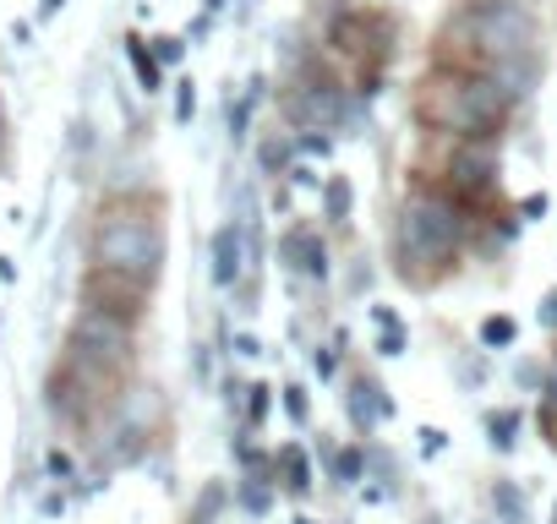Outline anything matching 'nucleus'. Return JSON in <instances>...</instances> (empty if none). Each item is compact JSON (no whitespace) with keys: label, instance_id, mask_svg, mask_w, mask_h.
I'll list each match as a JSON object with an SVG mask.
<instances>
[{"label":"nucleus","instance_id":"f257e3e1","mask_svg":"<svg viewBox=\"0 0 557 524\" xmlns=\"http://www.w3.org/2000/svg\"><path fill=\"white\" fill-rule=\"evenodd\" d=\"M475 229L481 219L443 180H416L394 208V274L416 290L443 285L459 269Z\"/></svg>","mask_w":557,"mask_h":524},{"label":"nucleus","instance_id":"f03ea898","mask_svg":"<svg viewBox=\"0 0 557 524\" xmlns=\"http://www.w3.org/2000/svg\"><path fill=\"white\" fill-rule=\"evenodd\" d=\"M410 110H416V126L443 142H497L513 121V99L497 88L492 72H470L448 61H432L421 72Z\"/></svg>","mask_w":557,"mask_h":524},{"label":"nucleus","instance_id":"7ed1b4c3","mask_svg":"<svg viewBox=\"0 0 557 524\" xmlns=\"http://www.w3.org/2000/svg\"><path fill=\"white\" fill-rule=\"evenodd\" d=\"M541 55V17L530 0H465L437 34V61L492 72L497 61Z\"/></svg>","mask_w":557,"mask_h":524},{"label":"nucleus","instance_id":"20e7f679","mask_svg":"<svg viewBox=\"0 0 557 524\" xmlns=\"http://www.w3.org/2000/svg\"><path fill=\"white\" fill-rule=\"evenodd\" d=\"M164 213L159 197H110L88 224V269L126 274L137 285H159L164 274Z\"/></svg>","mask_w":557,"mask_h":524},{"label":"nucleus","instance_id":"39448f33","mask_svg":"<svg viewBox=\"0 0 557 524\" xmlns=\"http://www.w3.org/2000/svg\"><path fill=\"white\" fill-rule=\"evenodd\" d=\"M278 115L290 132H323L339 137L361 121V93L350 88V77L334 66L329 50H301L290 61V77L278 88Z\"/></svg>","mask_w":557,"mask_h":524},{"label":"nucleus","instance_id":"423d86ee","mask_svg":"<svg viewBox=\"0 0 557 524\" xmlns=\"http://www.w3.org/2000/svg\"><path fill=\"white\" fill-rule=\"evenodd\" d=\"M394 17L388 12H367L356 0H334L323 17V50L356 72H388L394 61Z\"/></svg>","mask_w":557,"mask_h":524},{"label":"nucleus","instance_id":"0eeeda50","mask_svg":"<svg viewBox=\"0 0 557 524\" xmlns=\"http://www.w3.org/2000/svg\"><path fill=\"white\" fill-rule=\"evenodd\" d=\"M443 186H448L475 219H486V213L497 208V191H503L497 142H454L448 170H443Z\"/></svg>","mask_w":557,"mask_h":524},{"label":"nucleus","instance_id":"6e6552de","mask_svg":"<svg viewBox=\"0 0 557 524\" xmlns=\"http://www.w3.org/2000/svg\"><path fill=\"white\" fill-rule=\"evenodd\" d=\"M278 262H285L290 279H307V285H329V274H334V251H329L323 229H312V224H290L278 235Z\"/></svg>","mask_w":557,"mask_h":524},{"label":"nucleus","instance_id":"1a4fd4ad","mask_svg":"<svg viewBox=\"0 0 557 524\" xmlns=\"http://www.w3.org/2000/svg\"><path fill=\"white\" fill-rule=\"evenodd\" d=\"M148 301H153V285H137L126 274H99V269L83 274V307H104V312H115L126 323H143Z\"/></svg>","mask_w":557,"mask_h":524},{"label":"nucleus","instance_id":"9d476101","mask_svg":"<svg viewBox=\"0 0 557 524\" xmlns=\"http://www.w3.org/2000/svg\"><path fill=\"white\" fill-rule=\"evenodd\" d=\"M339 404H345V415H350V426H356V437H372L383 421H394L399 415V404L388 399V388L372 377V372H345V388H339Z\"/></svg>","mask_w":557,"mask_h":524},{"label":"nucleus","instance_id":"9b49d317","mask_svg":"<svg viewBox=\"0 0 557 524\" xmlns=\"http://www.w3.org/2000/svg\"><path fill=\"white\" fill-rule=\"evenodd\" d=\"M251 274V251H246V229L240 219H224L208 240V285L213 290H235Z\"/></svg>","mask_w":557,"mask_h":524},{"label":"nucleus","instance_id":"f8f14e48","mask_svg":"<svg viewBox=\"0 0 557 524\" xmlns=\"http://www.w3.org/2000/svg\"><path fill=\"white\" fill-rule=\"evenodd\" d=\"M296 159H301V153H296V132H262V137H257V153H251L257 180H285Z\"/></svg>","mask_w":557,"mask_h":524},{"label":"nucleus","instance_id":"ddd939ff","mask_svg":"<svg viewBox=\"0 0 557 524\" xmlns=\"http://www.w3.org/2000/svg\"><path fill=\"white\" fill-rule=\"evenodd\" d=\"M273 486L278 491H290V497H312V459H307V448L301 442H285L273 453Z\"/></svg>","mask_w":557,"mask_h":524},{"label":"nucleus","instance_id":"4468645a","mask_svg":"<svg viewBox=\"0 0 557 524\" xmlns=\"http://www.w3.org/2000/svg\"><path fill=\"white\" fill-rule=\"evenodd\" d=\"M492 77H497V88L513 99V104H524L535 88H541V55H519V61H497L492 66Z\"/></svg>","mask_w":557,"mask_h":524},{"label":"nucleus","instance_id":"2eb2a0df","mask_svg":"<svg viewBox=\"0 0 557 524\" xmlns=\"http://www.w3.org/2000/svg\"><path fill=\"white\" fill-rule=\"evenodd\" d=\"M262 104H268V77H251V83H246V93L230 104V142H235V148L251 137V121H257V110H262Z\"/></svg>","mask_w":557,"mask_h":524},{"label":"nucleus","instance_id":"dca6fc26","mask_svg":"<svg viewBox=\"0 0 557 524\" xmlns=\"http://www.w3.org/2000/svg\"><path fill=\"white\" fill-rule=\"evenodd\" d=\"M372 323H377V345H372V355L399 361V355L410 350V328H405V317H399L394 307H372Z\"/></svg>","mask_w":557,"mask_h":524},{"label":"nucleus","instance_id":"f3484780","mask_svg":"<svg viewBox=\"0 0 557 524\" xmlns=\"http://www.w3.org/2000/svg\"><path fill=\"white\" fill-rule=\"evenodd\" d=\"M519 437H524V410L519 404L486 410V442H492V453H513Z\"/></svg>","mask_w":557,"mask_h":524},{"label":"nucleus","instance_id":"a211bd4d","mask_svg":"<svg viewBox=\"0 0 557 524\" xmlns=\"http://www.w3.org/2000/svg\"><path fill=\"white\" fill-rule=\"evenodd\" d=\"M367 470H372V453L361 442H345V448H329V475L345 486H367Z\"/></svg>","mask_w":557,"mask_h":524},{"label":"nucleus","instance_id":"6ab92c4d","mask_svg":"<svg viewBox=\"0 0 557 524\" xmlns=\"http://www.w3.org/2000/svg\"><path fill=\"white\" fill-rule=\"evenodd\" d=\"M318 197H323V224L345 229V224H350V213H356V186H350V175H329Z\"/></svg>","mask_w":557,"mask_h":524},{"label":"nucleus","instance_id":"aec40b11","mask_svg":"<svg viewBox=\"0 0 557 524\" xmlns=\"http://www.w3.org/2000/svg\"><path fill=\"white\" fill-rule=\"evenodd\" d=\"M126 61H132V72H137V88H143V93H159V88H164V66L153 61V50H148V39H143V34H126Z\"/></svg>","mask_w":557,"mask_h":524},{"label":"nucleus","instance_id":"412c9836","mask_svg":"<svg viewBox=\"0 0 557 524\" xmlns=\"http://www.w3.org/2000/svg\"><path fill=\"white\" fill-rule=\"evenodd\" d=\"M273 497H278V486H273V470H251V475L240 481V491H235V502H240L251 519H262V513L273 508Z\"/></svg>","mask_w":557,"mask_h":524},{"label":"nucleus","instance_id":"4be33fe9","mask_svg":"<svg viewBox=\"0 0 557 524\" xmlns=\"http://www.w3.org/2000/svg\"><path fill=\"white\" fill-rule=\"evenodd\" d=\"M492 513H497V524H530V502H524L519 481H492Z\"/></svg>","mask_w":557,"mask_h":524},{"label":"nucleus","instance_id":"5701e85b","mask_svg":"<svg viewBox=\"0 0 557 524\" xmlns=\"http://www.w3.org/2000/svg\"><path fill=\"white\" fill-rule=\"evenodd\" d=\"M475 345H481V350H513V345H519V317H508V312H492V317H481V328H475Z\"/></svg>","mask_w":557,"mask_h":524},{"label":"nucleus","instance_id":"b1692460","mask_svg":"<svg viewBox=\"0 0 557 524\" xmlns=\"http://www.w3.org/2000/svg\"><path fill=\"white\" fill-rule=\"evenodd\" d=\"M230 508V486L224 481H208L197 497H191V508H186V524H219V513Z\"/></svg>","mask_w":557,"mask_h":524},{"label":"nucleus","instance_id":"393cba45","mask_svg":"<svg viewBox=\"0 0 557 524\" xmlns=\"http://www.w3.org/2000/svg\"><path fill=\"white\" fill-rule=\"evenodd\" d=\"M273 404H278V388H268V383H246V394H240V415H246V426H262V421L273 415Z\"/></svg>","mask_w":557,"mask_h":524},{"label":"nucleus","instance_id":"a878e982","mask_svg":"<svg viewBox=\"0 0 557 524\" xmlns=\"http://www.w3.org/2000/svg\"><path fill=\"white\" fill-rule=\"evenodd\" d=\"M546 377H552V361L519 355V366H513V388H519V394H546Z\"/></svg>","mask_w":557,"mask_h":524},{"label":"nucleus","instance_id":"bb28decb","mask_svg":"<svg viewBox=\"0 0 557 524\" xmlns=\"http://www.w3.org/2000/svg\"><path fill=\"white\" fill-rule=\"evenodd\" d=\"M339 350H350V334H345V328H339L329 345H318V355H312V366H318V377H323V383H334V377H339Z\"/></svg>","mask_w":557,"mask_h":524},{"label":"nucleus","instance_id":"cd10ccee","mask_svg":"<svg viewBox=\"0 0 557 524\" xmlns=\"http://www.w3.org/2000/svg\"><path fill=\"white\" fill-rule=\"evenodd\" d=\"M541 432L557 448V345H552V377H546V394H541Z\"/></svg>","mask_w":557,"mask_h":524},{"label":"nucleus","instance_id":"c85d7f7f","mask_svg":"<svg viewBox=\"0 0 557 524\" xmlns=\"http://www.w3.org/2000/svg\"><path fill=\"white\" fill-rule=\"evenodd\" d=\"M278 410H285L296 426H307V421H312V394H307L301 383H285V388H278Z\"/></svg>","mask_w":557,"mask_h":524},{"label":"nucleus","instance_id":"c756f323","mask_svg":"<svg viewBox=\"0 0 557 524\" xmlns=\"http://www.w3.org/2000/svg\"><path fill=\"white\" fill-rule=\"evenodd\" d=\"M148 50H153V61H159L164 72H181V61H186V39H175V34L148 39Z\"/></svg>","mask_w":557,"mask_h":524},{"label":"nucleus","instance_id":"7c9ffc66","mask_svg":"<svg viewBox=\"0 0 557 524\" xmlns=\"http://www.w3.org/2000/svg\"><path fill=\"white\" fill-rule=\"evenodd\" d=\"M175 121H181V126L197 121V83H191V77H175Z\"/></svg>","mask_w":557,"mask_h":524},{"label":"nucleus","instance_id":"2f4dec72","mask_svg":"<svg viewBox=\"0 0 557 524\" xmlns=\"http://www.w3.org/2000/svg\"><path fill=\"white\" fill-rule=\"evenodd\" d=\"M329 148H334V137H323V132H296V153H301V159H329Z\"/></svg>","mask_w":557,"mask_h":524},{"label":"nucleus","instance_id":"473e14b6","mask_svg":"<svg viewBox=\"0 0 557 524\" xmlns=\"http://www.w3.org/2000/svg\"><path fill=\"white\" fill-rule=\"evenodd\" d=\"M285 180H290V186H296V191H323V180H329V175H318V170H312V164H307V159H296V164H290V175H285Z\"/></svg>","mask_w":557,"mask_h":524},{"label":"nucleus","instance_id":"72a5a7b5","mask_svg":"<svg viewBox=\"0 0 557 524\" xmlns=\"http://www.w3.org/2000/svg\"><path fill=\"white\" fill-rule=\"evenodd\" d=\"M416 437H421V459H437V453H448V432H443V426H421Z\"/></svg>","mask_w":557,"mask_h":524},{"label":"nucleus","instance_id":"f704fd0d","mask_svg":"<svg viewBox=\"0 0 557 524\" xmlns=\"http://www.w3.org/2000/svg\"><path fill=\"white\" fill-rule=\"evenodd\" d=\"M546 208H552V202H546V191H530V197H519V208H513V213H519V224H535Z\"/></svg>","mask_w":557,"mask_h":524},{"label":"nucleus","instance_id":"c9c22d12","mask_svg":"<svg viewBox=\"0 0 557 524\" xmlns=\"http://www.w3.org/2000/svg\"><path fill=\"white\" fill-rule=\"evenodd\" d=\"M257 296H262V285H251V274H246V279L235 285V301H240L235 312H240V317H251V312H257Z\"/></svg>","mask_w":557,"mask_h":524},{"label":"nucleus","instance_id":"e433bc0d","mask_svg":"<svg viewBox=\"0 0 557 524\" xmlns=\"http://www.w3.org/2000/svg\"><path fill=\"white\" fill-rule=\"evenodd\" d=\"M230 355H235V361H257V355H262V339H257V334H235V339H230Z\"/></svg>","mask_w":557,"mask_h":524},{"label":"nucleus","instance_id":"4c0bfd02","mask_svg":"<svg viewBox=\"0 0 557 524\" xmlns=\"http://www.w3.org/2000/svg\"><path fill=\"white\" fill-rule=\"evenodd\" d=\"M535 323H541L546 334H557V285L541 296V307H535Z\"/></svg>","mask_w":557,"mask_h":524},{"label":"nucleus","instance_id":"58836bf2","mask_svg":"<svg viewBox=\"0 0 557 524\" xmlns=\"http://www.w3.org/2000/svg\"><path fill=\"white\" fill-rule=\"evenodd\" d=\"M0 159H7V104H0Z\"/></svg>","mask_w":557,"mask_h":524},{"label":"nucleus","instance_id":"ea45409f","mask_svg":"<svg viewBox=\"0 0 557 524\" xmlns=\"http://www.w3.org/2000/svg\"><path fill=\"white\" fill-rule=\"evenodd\" d=\"M224 7H230V0H202V12H208V17H213V12H224Z\"/></svg>","mask_w":557,"mask_h":524},{"label":"nucleus","instance_id":"a19ab883","mask_svg":"<svg viewBox=\"0 0 557 524\" xmlns=\"http://www.w3.org/2000/svg\"><path fill=\"white\" fill-rule=\"evenodd\" d=\"M416 524H443V513H421V519H416Z\"/></svg>","mask_w":557,"mask_h":524},{"label":"nucleus","instance_id":"79ce46f5","mask_svg":"<svg viewBox=\"0 0 557 524\" xmlns=\"http://www.w3.org/2000/svg\"><path fill=\"white\" fill-rule=\"evenodd\" d=\"M290 524H323V519H307V513H296V519H290Z\"/></svg>","mask_w":557,"mask_h":524},{"label":"nucleus","instance_id":"37998d69","mask_svg":"<svg viewBox=\"0 0 557 524\" xmlns=\"http://www.w3.org/2000/svg\"><path fill=\"white\" fill-rule=\"evenodd\" d=\"M552 524H557V508H552Z\"/></svg>","mask_w":557,"mask_h":524}]
</instances>
